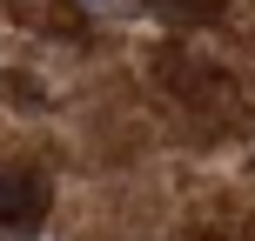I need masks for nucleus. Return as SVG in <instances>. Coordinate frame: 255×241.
Instances as JSON below:
<instances>
[{"label":"nucleus","mask_w":255,"mask_h":241,"mask_svg":"<svg viewBox=\"0 0 255 241\" xmlns=\"http://www.w3.org/2000/svg\"><path fill=\"white\" fill-rule=\"evenodd\" d=\"M161 20H181V27H195V20H215L222 13V0H148Z\"/></svg>","instance_id":"nucleus-2"},{"label":"nucleus","mask_w":255,"mask_h":241,"mask_svg":"<svg viewBox=\"0 0 255 241\" xmlns=\"http://www.w3.org/2000/svg\"><path fill=\"white\" fill-rule=\"evenodd\" d=\"M47 215V181L27 167H0V228H34Z\"/></svg>","instance_id":"nucleus-1"}]
</instances>
